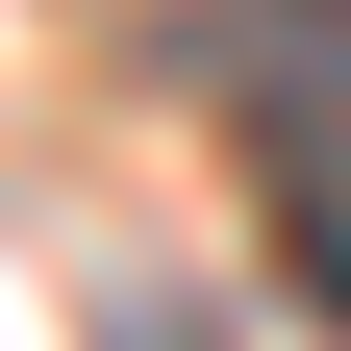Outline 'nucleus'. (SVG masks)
<instances>
[{
	"label": "nucleus",
	"mask_w": 351,
	"mask_h": 351,
	"mask_svg": "<svg viewBox=\"0 0 351 351\" xmlns=\"http://www.w3.org/2000/svg\"><path fill=\"white\" fill-rule=\"evenodd\" d=\"M276 251H301V326H351V176L276 151Z\"/></svg>",
	"instance_id": "obj_1"
},
{
	"label": "nucleus",
	"mask_w": 351,
	"mask_h": 351,
	"mask_svg": "<svg viewBox=\"0 0 351 351\" xmlns=\"http://www.w3.org/2000/svg\"><path fill=\"white\" fill-rule=\"evenodd\" d=\"M276 25H301V101L351 125V0H276Z\"/></svg>",
	"instance_id": "obj_2"
}]
</instances>
